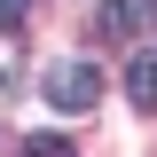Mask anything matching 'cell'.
<instances>
[{
	"label": "cell",
	"mask_w": 157,
	"mask_h": 157,
	"mask_svg": "<svg viewBox=\"0 0 157 157\" xmlns=\"http://www.w3.org/2000/svg\"><path fill=\"white\" fill-rule=\"evenodd\" d=\"M47 102H55V110H94L102 102V71L94 63H55V71H47Z\"/></svg>",
	"instance_id": "6da1fadb"
},
{
	"label": "cell",
	"mask_w": 157,
	"mask_h": 157,
	"mask_svg": "<svg viewBox=\"0 0 157 157\" xmlns=\"http://www.w3.org/2000/svg\"><path fill=\"white\" fill-rule=\"evenodd\" d=\"M102 24L118 39H157V0H102Z\"/></svg>",
	"instance_id": "7a4b0ae2"
},
{
	"label": "cell",
	"mask_w": 157,
	"mask_h": 157,
	"mask_svg": "<svg viewBox=\"0 0 157 157\" xmlns=\"http://www.w3.org/2000/svg\"><path fill=\"white\" fill-rule=\"evenodd\" d=\"M126 94H134V110H157V47H141L134 71H126Z\"/></svg>",
	"instance_id": "3957f363"
},
{
	"label": "cell",
	"mask_w": 157,
	"mask_h": 157,
	"mask_svg": "<svg viewBox=\"0 0 157 157\" xmlns=\"http://www.w3.org/2000/svg\"><path fill=\"white\" fill-rule=\"evenodd\" d=\"M24 8H32V0H0V32H16V24H24Z\"/></svg>",
	"instance_id": "277c9868"
}]
</instances>
